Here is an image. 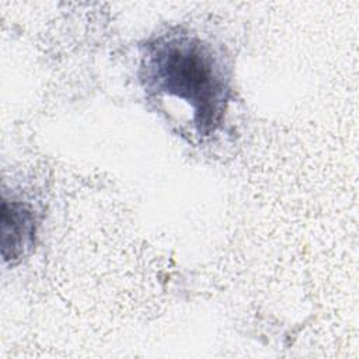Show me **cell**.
<instances>
[{
  "instance_id": "cell-1",
  "label": "cell",
  "mask_w": 359,
  "mask_h": 359,
  "mask_svg": "<svg viewBox=\"0 0 359 359\" xmlns=\"http://www.w3.org/2000/svg\"><path fill=\"white\" fill-rule=\"evenodd\" d=\"M149 88L188 102L201 135L222 122L230 94L227 69L213 48L188 35L161 38L149 46L144 63Z\"/></svg>"
},
{
  "instance_id": "cell-2",
  "label": "cell",
  "mask_w": 359,
  "mask_h": 359,
  "mask_svg": "<svg viewBox=\"0 0 359 359\" xmlns=\"http://www.w3.org/2000/svg\"><path fill=\"white\" fill-rule=\"evenodd\" d=\"M35 231L34 210L22 201L4 196L1 205V252L4 261L21 259L32 248Z\"/></svg>"
}]
</instances>
